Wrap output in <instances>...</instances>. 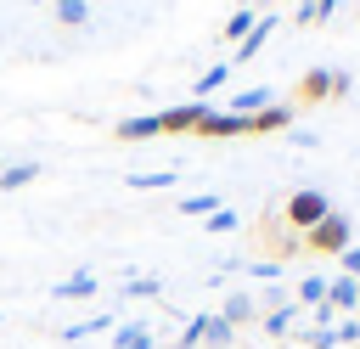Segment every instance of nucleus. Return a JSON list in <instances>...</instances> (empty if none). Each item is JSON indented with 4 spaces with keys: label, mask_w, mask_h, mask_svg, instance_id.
<instances>
[{
    "label": "nucleus",
    "mask_w": 360,
    "mask_h": 349,
    "mask_svg": "<svg viewBox=\"0 0 360 349\" xmlns=\"http://www.w3.org/2000/svg\"><path fill=\"white\" fill-rule=\"evenodd\" d=\"M332 214V203H326V191H315V186H298L287 203H281V225L292 231V236H304V231H315L321 220Z\"/></svg>",
    "instance_id": "nucleus-1"
},
{
    "label": "nucleus",
    "mask_w": 360,
    "mask_h": 349,
    "mask_svg": "<svg viewBox=\"0 0 360 349\" xmlns=\"http://www.w3.org/2000/svg\"><path fill=\"white\" fill-rule=\"evenodd\" d=\"M197 343H202V349H231V343H236V326H231L219 310H214V315H191V321L180 326V343H174V349H197Z\"/></svg>",
    "instance_id": "nucleus-2"
},
{
    "label": "nucleus",
    "mask_w": 360,
    "mask_h": 349,
    "mask_svg": "<svg viewBox=\"0 0 360 349\" xmlns=\"http://www.w3.org/2000/svg\"><path fill=\"white\" fill-rule=\"evenodd\" d=\"M298 242H304V248H309V253H326V259H338V253H343V248H349V242H354V220H349V214H338V208H332V214H326V220H321V225H315V231H304V236H298Z\"/></svg>",
    "instance_id": "nucleus-3"
},
{
    "label": "nucleus",
    "mask_w": 360,
    "mask_h": 349,
    "mask_svg": "<svg viewBox=\"0 0 360 349\" xmlns=\"http://www.w3.org/2000/svg\"><path fill=\"white\" fill-rule=\"evenodd\" d=\"M191 135H197V141H242V135H248V118L219 113V107H202V118L191 124Z\"/></svg>",
    "instance_id": "nucleus-4"
},
{
    "label": "nucleus",
    "mask_w": 360,
    "mask_h": 349,
    "mask_svg": "<svg viewBox=\"0 0 360 349\" xmlns=\"http://www.w3.org/2000/svg\"><path fill=\"white\" fill-rule=\"evenodd\" d=\"M326 304H332V315H360V281L338 270V276L326 281Z\"/></svg>",
    "instance_id": "nucleus-5"
},
{
    "label": "nucleus",
    "mask_w": 360,
    "mask_h": 349,
    "mask_svg": "<svg viewBox=\"0 0 360 349\" xmlns=\"http://www.w3.org/2000/svg\"><path fill=\"white\" fill-rule=\"evenodd\" d=\"M202 107H208V101H180V107H163V113H158V129H163V135H191V124L202 118Z\"/></svg>",
    "instance_id": "nucleus-6"
},
{
    "label": "nucleus",
    "mask_w": 360,
    "mask_h": 349,
    "mask_svg": "<svg viewBox=\"0 0 360 349\" xmlns=\"http://www.w3.org/2000/svg\"><path fill=\"white\" fill-rule=\"evenodd\" d=\"M287 129H292V107L287 101H270L264 113L248 118V135H287Z\"/></svg>",
    "instance_id": "nucleus-7"
},
{
    "label": "nucleus",
    "mask_w": 360,
    "mask_h": 349,
    "mask_svg": "<svg viewBox=\"0 0 360 349\" xmlns=\"http://www.w3.org/2000/svg\"><path fill=\"white\" fill-rule=\"evenodd\" d=\"M292 101H304V107H315V101H332V68H309V73L298 79Z\"/></svg>",
    "instance_id": "nucleus-8"
},
{
    "label": "nucleus",
    "mask_w": 360,
    "mask_h": 349,
    "mask_svg": "<svg viewBox=\"0 0 360 349\" xmlns=\"http://www.w3.org/2000/svg\"><path fill=\"white\" fill-rule=\"evenodd\" d=\"M270 34H276V17H270V11H259V23L248 28V39L231 51V68H236V62H253V56H259V45H264Z\"/></svg>",
    "instance_id": "nucleus-9"
},
{
    "label": "nucleus",
    "mask_w": 360,
    "mask_h": 349,
    "mask_svg": "<svg viewBox=\"0 0 360 349\" xmlns=\"http://www.w3.org/2000/svg\"><path fill=\"white\" fill-rule=\"evenodd\" d=\"M270 101H276V90H270V84H253V90L231 96V107H225V113H236V118H253V113H264Z\"/></svg>",
    "instance_id": "nucleus-10"
},
{
    "label": "nucleus",
    "mask_w": 360,
    "mask_h": 349,
    "mask_svg": "<svg viewBox=\"0 0 360 349\" xmlns=\"http://www.w3.org/2000/svg\"><path fill=\"white\" fill-rule=\"evenodd\" d=\"M219 315H225L231 326H253V321H259V298H253V293H231V298L219 304Z\"/></svg>",
    "instance_id": "nucleus-11"
},
{
    "label": "nucleus",
    "mask_w": 360,
    "mask_h": 349,
    "mask_svg": "<svg viewBox=\"0 0 360 349\" xmlns=\"http://www.w3.org/2000/svg\"><path fill=\"white\" fill-rule=\"evenodd\" d=\"M259 326H264L270 338H287V332H298V304L287 298V304H276V310H264V315H259Z\"/></svg>",
    "instance_id": "nucleus-12"
},
{
    "label": "nucleus",
    "mask_w": 360,
    "mask_h": 349,
    "mask_svg": "<svg viewBox=\"0 0 360 349\" xmlns=\"http://www.w3.org/2000/svg\"><path fill=\"white\" fill-rule=\"evenodd\" d=\"M152 135H163V129H158V113H141V118L112 124V141H152Z\"/></svg>",
    "instance_id": "nucleus-13"
},
{
    "label": "nucleus",
    "mask_w": 360,
    "mask_h": 349,
    "mask_svg": "<svg viewBox=\"0 0 360 349\" xmlns=\"http://www.w3.org/2000/svg\"><path fill=\"white\" fill-rule=\"evenodd\" d=\"M96 287H101V281H96V270H73V276H68V281H56L51 293H56V298H96Z\"/></svg>",
    "instance_id": "nucleus-14"
},
{
    "label": "nucleus",
    "mask_w": 360,
    "mask_h": 349,
    "mask_svg": "<svg viewBox=\"0 0 360 349\" xmlns=\"http://www.w3.org/2000/svg\"><path fill=\"white\" fill-rule=\"evenodd\" d=\"M253 23H259V6H236V11L225 17V39H231V45H242Z\"/></svg>",
    "instance_id": "nucleus-15"
},
{
    "label": "nucleus",
    "mask_w": 360,
    "mask_h": 349,
    "mask_svg": "<svg viewBox=\"0 0 360 349\" xmlns=\"http://www.w3.org/2000/svg\"><path fill=\"white\" fill-rule=\"evenodd\" d=\"M28 180H39V163H28V158H22V163H6V169H0V191H22Z\"/></svg>",
    "instance_id": "nucleus-16"
},
{
    "label": "nucleus",
    "mask_w": 360,
    "mask_h": 349,
    "mask_svg": "<svg viewBox=\"0 0 360 349\" xmlns=\"http://www.w3.org/2000/svg\"><path fill=\"white\" fill-rule=\"evenodd\" d=\"M225 79H231V62H214V68H208V73H202V79L191 84V101H208V96H214V90L225 84Z\"/></svg>",
    "instance_id": "nucleus-17"
},
{
    "label": "nucleus",
    "mask_w": 360,
    "mask_h": 349,
    "mask_svg": "<svg viewBox=\"0 0 360 349\" xmlns=\"http://www.w3.org/2000/svg\"><path fill=\"white\" fill-rule=\"evenodd\" d=\"M180 174L174 169H141V174H129L124 186H135V191H163V186H174Z\"/></svg>",
    "instance_id": "nucleus-18"
},
{
    "label": "nucleus",
    "mask_w": 360,
    "mask_h": 349,
    "mask_svg": "<svg viewBox=\"0 0 360 349\" xmlns=\"http://www.w3.org/2000/svg\"><path fill=\"white\" fill-rule=\"evenodd\" d=\"M292 304H298V310H304V304H309V310H315V304H326V276H304V281H298V293H292Z\"/></svg>",
    "instance_id": "nucleus-19"
},
{
    "label": "nucleus",
    "mask_w": 360,
    "mask_h": 349,
    "mask_svg": "<svg viewBox=\"0 0 360 349\" xmlns=\"http://www.w3.org/2000/svg\"><path fill=\"white\" fill-rule=\"evenodd\" d=\"M56 23L62 28H84L90 23V0H56Z\"/></svg>",
    "instance_id": "nucleus-20"
},
{
    "label": "nucleus",
    "mask_w": 360,
    "mask_h": 349,
    "mask_svg": "<svg viewBox=\"0 0 360 349\" xmlns=\"http://www.w3.org/2000/svg\"><path fill=\"white\" fill-rule=\"evenodd\" d=\"M214 208H225L214 191H191V197H180V214H197V220H208Z\"/></svg>",
    "instance_id": "nucleus-21"
},
{
    "label": "nucleus",
    "mask_w": 360,
    "mask_h": 349,
    "mask_svg": "<svg viewBox=\"0 0 360 349\" xmlns=\"http://www.w3.org/2000/svg\"><path fill=\"white\" fill-rule=\"evenodd\" d=\"M96 332H112V315H90V321H73L62 338H68V343H79V338H96Z\"/></svg>",
    "instance_id": "nucleus-22"
},
{
    "label": "nucleus",
    "mask_w": 360,
    "mask_h": 349,
    "mask_svg": "<svg viewBox=\"0 0 360 349\" xmlns=\"http://www.w3.org/2000/svg\"><path fill=\"white\" fill-rule=\"evenodd\" d=\"M338 6H343V0H309V6H298V11H292V23H326Z\"/></svg>",
    "instance_id": "nucleus-23"
},
{
    "label": "nucleus",
    "mask_w": 360,
    "mask_h": 349,
    "mask_svg": "<svg viewBox=\"0 0 360 349\" xmlns=\"http://www.w3.org/2000/svg\"><path fill=\"white\" fill-rule=\"evenodd\" d=\"M236 225H242V220H236V208H214V214L202 220V231H208V236H225V231H236Z\"/></svg>",
    "instance_id": "nucleus-24"
},
{
    "label": "nucleus",
    "mask_w": 360,
    "mask_h": 349,
    "mask_svg": "<svg viewBox=\"0 0 360 349\" xmlns=\"http://www.w3.org/2000/svg\"><path fill=\"white\" fill-rule=\"evenodd\" d=\"M158 293H163L158 276H129V281H124V298H158Z\"/></svg>",
    "instance_id": "nucleus-25"
},
{
    "label": "nucleus",
    "mask_w": 360,
    "mask_h": 349,
    "mask_svg": "<svg viewBox=\"0 0 360 349\" xmlns=\"http://www.w3.org/2000/svg\"><path fill=\"white\" fill-rule=\"evenodd\" d=\"M146 332H152L146 321H118V326H112V349H129V343H135V338H146Z\"/></svg>",
    "instance_id": "nucleus-26"
},
{
    "label": "nucleus",
    "mask_w": 360,
    "mask_h": 349,
    "mask_svg": "<svg viewBox=\"0 0 360 349\" xmlns=\"http://www.w3.org/2000/svg\"><path fill=\"white\" fill-rule=\"evenodd\" d=\"M332 338L338 343H360V315H338L332 321Z\"/></svg>",
    "instance_id": "nucleus-27"
},
{
    "label": "nucleus",
    "mask_w": 360,
    "mask_h": 349,
    "mask_svg": "<svg viewBox=\"0 0 360 349\" xmlns=\"http://www.w3.org/2000/svg\"><path fill=\"white\" fill-rule=\"evenodd\" d=\"M248 276H259V281H281V259H253Z\"/></svg>",
    "instance_id": "nucleus-28"
},
{
    "label": "nucleus",
    "mask_w": 360,
    "mask_h": 349,
    "mask_svg": "<svg viewBox=\"0 0 360 349\" xmlns=\"http://www.w3.org/2000/svg\"><path fill=\"white\" fill-rule=\"evenodd\" d=\"M338 270H343V276H354V281H360V242H349V248H343V253H338Z\"/></svg>",
    "instance_id": "nucleus-29"
},
{
    "label": "nucleus",
    "mask_w": 360,
    "mask_h": 349,
    "mask_svg": "<svg viewBox=\"0 0 360 349\" xmlns=\"http://www.w3.org/2000/svg\"><path fill=\"white\" fill-rule=\"evenodd\" d=\"M304 343H309V349H338V338H332V326H315V332H304Z\"/></svg>",
    "instance_id": "nucleus-30"
},
{
    "label": "nucleus",
    "mask_w": 360,
    "mask_h": 349,
    "mask_svg": "<svg viewBox=\"0 0 360 349\" xmlns=\"http://www.w3.org/2000/svg\"><path fill=\"white\" fill-rule=\"evenodd\" d=\"M349 84H354V73L349 68H332V96H349Z\"/></svg>",
    "instance_id": "nucleus-31"
},
{
    "label": "nucleus",
    "mask_w": 360,
    "mask_h": 349,
    "mask_svg": "<svg viewBox=\"0 0 360 349\" xmlns=\"http://www.w3.org/2000/svg\"><path fill=\"white\" fill-rule=\"evenodd\" d=\"M287 141H292V146H321V135H315V129H287Z\"/></svg>",
    "instance_id": "nucleus-32"
},
{
    "label": "nucleus",
    "mask_w": 360,
    "mask_h": 349,
    "mask_svg": "<svg viewBox=\"0 0 360 349\" xmlns=\"http://www.w3.org/2000/svg\"><path fill=\"white\" fill-rule=\"evenodd\" d=\"M129 349H158V343H152V332H146V338H135V343H129Z\"/></svg>",
    "instance_id": "nucleus-33"
},
{
    "label": "nucleus",
    "mask_w": 360,
    "mask_h": 349,
    "mask_svg": "<svg viewBox=\"0 0 360 349\" xmlns=\"http://www.w3.org/2000/svg\"><path fill=\"white\" fill-rule=\"evenodd\" d=\"M242 6H264V0H242Z\"/></svg>",
    "instance_id": "nucleus-34"
},
{
    "label": "nucleus",
    "mask_w": 360,
    "mask_h": 349,
    "mask_svg": "<svg viewBox=\"0 0 360 349\" xmlns=\"http://www.w3.org/2000/svg\"><path fill=\"white\" fill-rule=\"evenodd\" d=\"M298 6H309V0H298Z\"/></svg>",
    "instance_id": "nucleus-35"
},
{
    "label": "nucleus",
    "mask_w": 360,
    "mask_h": 349,
    "mask_svg": "<svg viewBox=\"0 0 360 349\" xmlns=\"http://www.w3.org/2000/svg\"><path fill=\"white\" fill-rule=\"evenodd\" d=\"M0 169H6V163H0Z\"/></svg>",
    "instance_id": "nucleus-36"
}]
</instances>
